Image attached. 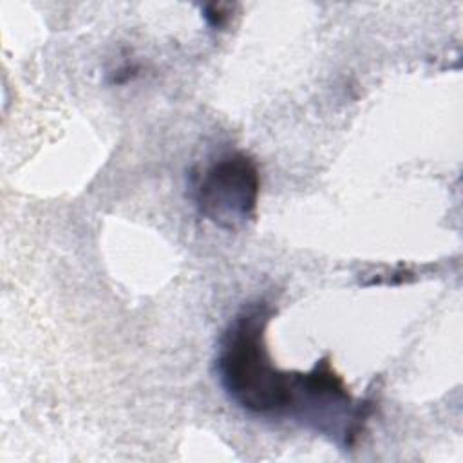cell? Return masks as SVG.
I'll return each instance as SVG.
<instances>
[{"label": "cell", "mask_w": 463, "mask_h": 463, "mask_svg": "<svg viewBox=\"0 0 463 463\" xmlns=\"http://www.w3.org/2000/svg\"><path fill=\"white\" fill-rule=\"evenodd\" d=\"M264 306L241 311L224 331L217 373L228 396L253 414H284L293 403L295 374L279 371L266 351Z\"/></svg>", "instance_id": "6da1fadb"}, {"label": "cell", "mask_w": 463, "mask_h": 463, "mask_svg": "<svg viewBox=\"0 0 463 463\" xmlns=\"http://www.w3.org/2000/svg\"><path fill=\"white\" fill-rule=\"evenodd\" d=\"M259 172L255 163L241 154H230L199 175L195 204L212 222L233 230L255 217L259 199Z\"/></svg>", "instance_id": "7a4b0ae2"}]
</instances>
